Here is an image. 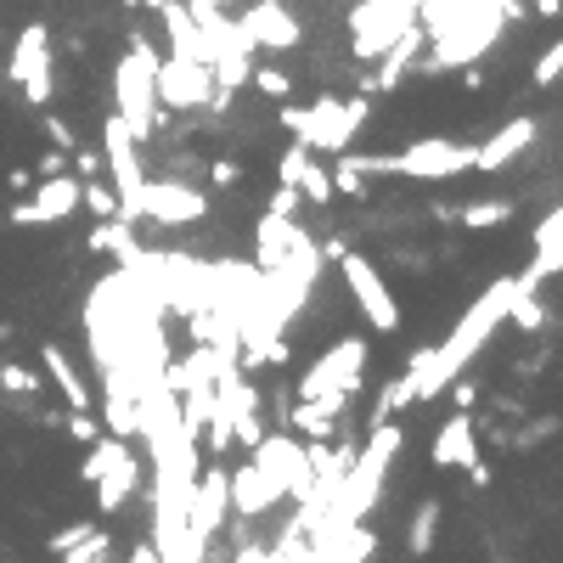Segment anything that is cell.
Instances as JSON below:
<instances>
[{
  "label": "cell",
  "instance_id": "cell-13",
  "mask_svg": "<svg viewBox=\"0 0 563 563\" xmlns=\"http://www.w3.org/2000/svg\"><path fill=\"white\" fill-rule=\"evenodd\" d=\"M158 12H163V28H170V46H175L181 62H209L215 57V40L192 23L186 0H158Z\"/></svg>",
  "mask_w": 563,
  "mask_h": 563
},
{
  "label": "cell",
  "instance_id": "cell-16",
  "mask_svg": "<svg viewBox=\"0 0 563 563\" xmlns=\"http://www.w3.org/2000/svg\"><path fill=\"white\" fill-rule=\"evenodd\" d=\"M35 215H40V225H57V220H69V215H79V175H46V181H35Z\"/></svg>",
  "mask_w": 563,
  "mask_h": 563
},
{
  "label": "cell",
  "instance_id": "cell-30",
  "mask_svg": "<svg viewBox=\"0 0 563 563\" xmlns=\"http://www.w3.org/2000/svg\"><path fill=\"white\" fill-rule=\"evenodd\" d=\"M293 423L310 435V445H321V440H333V423H339V417H327V412H316V406L305 401V406H293Z\"/></svg>",
  "mask_w": 563,
  "mask_h": 563
},
{
  "label": "cell",
  "instance_id": "cell-20",
  "mask_svg": "<svg viewBox=\"0 0 563 563\" xmlns=\"http://www.w3.org/2000/svg\"><path fill=\"white\" fill-rule=\"evenodd\" d=\"M423 40H428V28H423V23L412 17V23L401 28V35H394V40L383 46V57H378V62H383V69H378V85H383V90H389L394 79L406 74V62L417 57V46H423Z\"/></svg>",
  "mask_w": 563,
  "mask_h": 563
},
{
  "label": "cell",
  "instance_id": "cell-21",
  "mask_svg": "<svg viewBox=\"0 0 563 563\" xmlns=\"http://www.w3.org/2000/svg\"><path fill=\"white\" fill-rule=\"evenodd\" d=\"M46 372H51V383L62 389V401H69V412H90V389H85L79 367H74V360L62 355L57 344H46Z\"/></svg>",
  "mask_w": 563,
  "mask_h": 563
},
{
  "label": "cell",
  "instance_id": "cell-18",
  "mask_svg": "<svg viewBox=\"0 0 563 563\" xmlns=\"http://www.w3.org/2000/svg\"><path fill=\"white\" fill-rule=\"evenodd\" d=\"M299 243V225H293V215H265L259 220V237H254V265L259 271H277V265L287 259V248Z\"/></svg>",
  "mask_w": 563,
  "mask_h": 563
},
{
  "label": "cell",
  "instance_id": "cell-8",
  "mask_svg": "<svg viewBox=\"0 0 563 563\" xmlns=\"http://www.w3.org/2000/svg\"><path fill=\"white\" fill-rule=\"evenodd\" d=\"M152 90H158V108H209L215 102V74H209V62H158V74H152Z\"/></svg>",
  "mask_w": 563,
  "mask_h": 563
},
{
  "label": "cell",
  "instance_id": "cell-15",
  "mask_svg": "<svg viewBox=\"0 0 563 563\" xmlns=\"http://www.w3.org/2000/svg\"><path fill=\"white\" fill-rule=\"evenodd\" d=\"M271 502H277V490L265 485V474L254 468V462H237V468L225 474V507H237L243 518H259Z\"/></svg>",
  "mask_w": 563,
  "mask_h": 563
},
{
  "label": "cell",
  "instance_id": "cell-3",
  "mask_svg": "<svg viewBox=\"0 0 563 563\" xmlns=\"http://www.w3.org/2000/svg\"><path fill=\"white\" fill-rule=\"evenodd\" d=\"M282 124L293 130V142L305 152H350L355 130L367 124V96L339 102V96H316V108H282Z\"/></svg>",
  "mask_w": 563,
  "mask_h": 563
},
{
  "label": "cell",
  "instance_id": "cell-5",
  "mask_svg": "<svg viewBox=\"0 0 563 563\" xmlns=\"http://www.w3.org/2000/svg\"><path fill=\"white\" fill-rule=\"evenodd\" d=\"M468 170H474V147L451 142V136H423L406 152L389 158V175H406V181H451V175H468Z\"/></svg>",
  "mask_w": 563,
  "mask_h": 563
},
{
  "label": "cell",
  "instance_id": "cell-12",
  "mask_svg": "<svg viewBox=\"0 0 563 563\" xmlns=\"http://www.w3.org/2000/svg\"><path fill=\"white\" fill-rule=\"evenodd\" d=\"M237 23H243V35H248L254 51H293L299 46V17H293L282 0H254Z\"/></svg>",
  "mask_w": 563,
  "mask_h": 563
},
{
  "label": "cell",
  "instance_id": "cell-25",
  "mask_svg": "<svg viewBox=\"0 0 563 563\" xmlns=\"http://www.w3.org/2000/svg\"><path fill=\"white\" fill-rule=\"evenodd\" d=\"M293 186H299V197H310L316 209H327V204L339 197V192H333V175H327L316 158H305V170H299V181H293Z\"/></svg>",
  "mask_w": 563,
  "mask_h": 563
},
{
  "label": "cell",
  "instance_id": "cell-31",
  "mask_svg": "<svg viewBox=\"0 0 563 563\" xmlns=\"http://www.w3.org/2000/svg\"><path fill=\"white\" fill-rule=\"evenodd\" d=\"M102 558H108V529H90L79 547L62 552V563H102Z\"/></svg>",
  "mask_w": 563,
  "mask_h": 563
},
{
  "label": "cell",
  "instance_id": "cell-22",
  "mask_svg": "<svg viewBox=\"0 0 563 563\" xmlns=\"http://www.w3.org/2000/svg\"><path fill=\"white\" fill-rule=\"evenodd\" d=\"M536 271L547 282L563 271V209H547V220L536 225Z\"/></svg>",
  "mask_w": 563,
  "mask_h": 563
},
{
  "label": "cell",
  "instance_id": "cell-34",
  "mask_svg": "<svg viewBox=\"0 0 563 563\" xmlns=\"http://www.w3.org/2000/svg\"><path fill=\"white\" fill-rule=\"evenodd\" d=\"M46 136L57 142V152H74V147H79L74 124H69V119H57V113H46Z\"/></svg>",
  "mask_w": 563,
  "mask_h": 563
},
{
  "label": "cell",
  "instance_id": "cell-43",
  "mask_svg": "<svg viewBox=\"0 0 563 563\" xmlns=\"http://www.w3.org/2000/svg\"><path fill=\"white\" fill-rule=\"evenodd\" d=\"M12 225H40V215H35V204H17V209H12Z\"/></svg>",
  "mask_w": 563,
  "mask_h": 563
},
{
  "label": "cell",
  "instance_id": "cell-17",
  "mask_svg": "<svg viewBox=\"0 0 563 563\" xmlns=\"http://www.w3.org/2000/svg\"><path fill=\"white\" fill-rule=\"evenodd\" d=\"M529 142H536V119H513V124H502L485 147H474V170H502V163H513Z\"/></svg>",
  "mask_w": 563,
  "mask_h": 563
},
{
  "label": "cell",
  "instance_id": "cell-29",
  "mask_svg": "<svg viewBox=\"0 0 563 563\" xmlns=\"http://www.w3.org/2000/svg\"><path fill=\"white\" fill-rule=\"evenodd\" d=\"M333 192H344V197H367V175H360L355 152H339V170H333Z\"/></svg>",
  "mask_w": 563,
  "mask_h": 563
},
{
  "label": "cell",
  "instance_id": "cell-24",
  "mask_svg": "<svg viewBox=\"0 0 563 563\" xmlns=\"http://www.w3.org/2000/svg\"><path fill=\"white\" fill-rule=\"evenodd\" d=\"M440 518H445V507L435 502V495H428V502L417 507V518H412V536H406V547L423 558L428 547H435V529H440Z\"/></svg>",
  "mask_w": 563,
  "mask_h": 563
},
{
  "label": "cell",
  "instance_id": "cell-35",
  "mask_svg": "<svg viewBox=\"0 0 563 563\" xmlns=\"http://www.w3.org/2000/svg\"><path fill=\"white\" fill-rule=\"evenodd\" d=\"M209 181H215L220 192L243 186V163H231V158H215V163H209Z\"/></svg>",
  "mask_w": 563,
  "mask_h": 563
},
{
  "label": "cell",
  "instance_id": "cell-23",
  "mask_svg": "<svg viewBox=\"0 0 563 563\" xmlns=\"http://www.w3.org/2000/svg\"><path fill=\"white\" fill-rule=\"evenodd\" d=\"M124 451H130V440H119V435H96V440H90V456L79 462V479H85V485H96V479H102Z\"/></svg>",
  "mask_w": 563,
  "mask_h": 563
},
{
  "label": "cell",
  "instance_id": "cell-10",
  "mask_svg": "<svg viewBox=\"0 0 563 563\" xmlns=\"http://www.w3.org/2000/svg\"><path fill=\"white\" fill-rule=\"evenodd\" d=\"M209 215V197L186 181H142V220L152 225H197Z\"/></svg>",
  "mask_w": 563,
  "mask_h": 563
},
{
  "label": "cell",
  "instance_id": "cell-44",
  "mask_svg": "<svg viewBox=\"0 0 563 563\" xmlns=\"http://www.w3.org/2000/svg\"><path fill=\"white\" fill-rule=\"evenodd\" d=\"M7 186H12V192H28V186H35V170H12Z\"/></svg>",
  "mask_w": 563,
  "mask_h": 563
},
{
  "label": "cell",
  "instance_id": "cell-6",
  "mask_svg": "<svg viewBox=\"0 0 563 563\" xmlns=\"http://www.w3.org/2000/svg\"><path fill=\"white\" fill-rule=\"evenodd\" d=\"M248 462L265 474V485H271L277 495L305 502V490H310V462H305V445L293 440V435H259Z\"/></svg>",
  "mask_w": 563,
  "mask_h": 563
},
{
  "label": "cell",
  "instance_id": "cell-27",
  "mask_svg": "<svg viewBox=\"0 0 563 563\" xmlns=\"http://www.w3.org/2000/svg\"><path fill=\"white\" fill-rule=\"evenodd\" d=\"M79 209H90L96 220H119V197H113V186H102V181H79Z\"/></svg>",
  "mask_w": 563,
  "mask_h": 563
},
{
  "label": "cell",
  "instance_id": "cell-36",
  "mask_svg": "<svg viewBox=\"0 0 563 563\" xmlns=\"http://www.w3.org/2000/svg\"><path fill=\"white\" fill-rule=\"evenodd\" d=\"M90 529H96V524H90V518H85V524H69V529H57V536H51V541H46V547H51V552H57V558H62V552H69V547H79V541H85V536H90Z\"/></svg>",
  "mask_w": 563,
  "mask_h": 563
},
{
  "label": "cell",
  "instance_id": "cell-41",
  "mask_svg": "<svg viewBox=\"0 0 563 563\" xmlns=\"http://www.w3.org/2000/svg\"><path fill=\"white\" fill-rule=\"evenodd\" d=\"M124 563H163V552L152 547V541H136V547H130V558Z\"/></svg>",
  "mask_w": 563,
  "mask_h": 563
},
{
  "label": "cell",
  "instance_id": "cell-28",
  "mask_svg": "<svg viewBox=\"0 0 563 563\" xmlns=\"http://www.w3.org/2000/svg\"><path fill=\"white\" fill-rule=\"evenodd\" d=\"M401 406H412V372L394 378V383H383L378 406H372V428H378V423H394V412H401Z\"/></svg>",
  "mask_w": 563,
  "mask_h": 563
},
{
  "label": "cell",
  "instance_id": "cell-33",
  "mask_svg": "<svg viewBox=\"0 0 563 563\" xmlns=\"http://www.w3.org/2000/svg\"><path fill=\"white\" fill-rule=\"evenodd\" d=\"M0 389H12V394H23V401H28V394L40 389V378L28 372V367H17V360H7V367H0Z\"/></svg>",
  "mask_w": 563,
  "mask_h": 563
},
{
  "label": "cell",
  "instance_id": "cell-32",
  "mask_svg": "<svg viewBox=\"0 0 563 563\" xmlns=\"http://www.w3.org/2000/svg\"><path fill=\"white\" fill-rule=\"evenodd\" d=\"M248 85H254L259 96H271V102H282V96L293 90V79H287L282 69H254V74H248Z\"/></svg>",
  "mask_w": 563,
  "mask_h": 563
},
{
  "label": "cell",
  "instance_id": "cell-46",
  "mask_svg": "<svg viewBox=\"0 0 563 563\" xmlns=\"http://www.w3.org/2000/svg\"><path fill=\"white\" fill-rule=\"evenodd\" d=\"M102 563H108V558H102Z\"/></svg>",
  "mask_w": 563,
  "mask_h": 563
},
{
  "label": "cell",
  "instance_id": "cell-39",
  "mask_svg": "<svg viewBox=\"0 0 563 563\" xmlns=\"http://www.w3.org/2000/svg\"><path fill=\"white\" fill-rule=\"evenodd\" d=\"M69 158H74V175H79V181H90V175H102V152H96V147H74Z\"/></svg>",
  "mask_w": 563,
  "mask_h": 563
},
{
  "label": "cell",
  "instance_id": "cell-1",
  "mask_svg": "<svg viewBox=\"0 0 563 563\" xmlns=\"http://www.w3.org/2000/svg\"><path fill=\"white\" fill-rule=\"evenodd\" d=\"M507 305H513V277H495L468 305V316L451 327V339L440 350H417L412 367H406L412 372V401H435L440 389H451V378L468 372V360L485 350V339L507 321Z\"/></svg>",
  "mask_w": 563,
  "mask_h": 563
},
{
  "label": "cell",
  "instance_id": "cell-38",
  "mask_svg": "<svg viewBox=\"0 0 563 563\" xmlns=\"http://www.w3.org/2000/svg\"><path fill=\"white\" fill-rule=\"evenodd\" d=\"M305 158H310V152H305L299 142H293V147L282 152V163H277V175H282V186H293V181H299V170H305Z\"/></svg>",
  "mask_w": 563,
  "mask_h": 563
},
{
  "label": "cell",
  "instance_id": "cell-45",
  "mask_svg": "<svg viewBox=\"0 0 563 563\" xmlns=\"http://www.w3.org/2000/svg\"><path fill=\"white\" fill-rule=\"evenodd\" d=\"M130 7H158V0H130Z\"/></svg>",
  "mask_w": 563,
  "mask_h": 563
},
{
  "label": "cell",
  "instance_id": "cell-40",
  "mask_svg": "<svg viewBox=\"0 0 563 563\" xmlns=\"http://www.w3.org/2000/svg\"><path fill=\"white\" fill-rule=\"evenodd\" d=\"M69 435H74V440H85V445H90V440H96V435H102V423H96V412H74V417H69Z\"/></svg>",
  "mask_w": 563,
  "mask_h": 563
},
{
  "label": "cell",
  "instance_id": "cell-37",
  "mask_svg": "<svg viewBox=\"0 0 563 563\" xmlns=\"http://www.w3.org/2000/svg\"><path fill=\"white\" fill-rule=\"evenodd\" d=\"M563 74V46H547L541 57H536V85H552Z\"/></svg>",
  "mask_w": 563,
  "mask_h": 563
},
{
  "label": "cell",
  "instance_id": "cell-11",
  "mask_svg": "<svg viewBox=\"0 0 563 563\" xmlns=\"http://www.w3.org/2000/svg\"><path fill=\"white\" fill-rule=\"evenodd\" d=\"M7 74L23 85V96L35 108L51 102V35H46V23H28L23 35H17V51H12V69Z\"/></svg>",
  "mask_w": 563,
  "mask_h": 563
},
{
  "label": "cell",
  "instance_id": "cell-42",
  "mask_svg": "<svg viewBox=\"0 0 563 563\" xmlns=\"http://www.w3.org/2000/svg\"><path fill=\"white\" fill-rule=\"evenodd\" d=\"M271 209H277V215H293V209H299V186H282Z\"/></svg>",
  "mask_w": 563,
  "mask_h": 563
},
{
  "label": "cell",
  "instance_id": "cell-26",
  "mask_svg": "<svg viewBox=\"0 0 563 563\" xmlns=\"http://www.w3.org/2000/svg\"><path fill=\"white\" fill-rule=\"evenodd\" d=\"M507 215H513L507 197H485V204L462 209V225H468V231H495V225H507Z\"/></svg>",
  "mask_w": 563,
  "mask_h": 563
},
{
  "label": "cell",
  "instance_id": "cell-19",
  "mask_svg": "<svg viewBox=\"0 0 563 563\" xmlns=\"http://www.w3.org/2000/svg\"><path fill=\"white\" fill-rule=\"evenodd\" d=\"M136 485H142V462L124 451V456L113 462V468H108L102 479H96V507H102V513H119V507L130 502V490H136Z\"/></svg>",
  "mask_w": 563,
  "mask_h": 563
},
{
  "label": "cell",
  "instance_id": "cell-2",
  "mask_svg": "<svg viewBox=\"0 0 563 563\" xmlns=\"http://www.w3.org/2000/svg\"><path fill=\"white\" fill-rule=\"evenodd\" d=\"M152 74H158V57H152V40L147 35H130V57L119 62L113 74V113L124 119V130L136 136V147L147 136H158V90H152Z\"/></svg>",
  "mask_w": 563,
  "mask_h": 563
},
{
  "label": "cell",
  "instance_id": "cell-14",
  "mask_svg": "<svg viewBox=\"0 0 563 563\" xmlns=\"http://www.w3.org/2000/svg\"><path fill=\"white\" fill-rule=\"evenodd\" d=\"M435 468H468V462L479 456V445H474V417H468V406H456L451 412V423L435 435Z\"/></svg>",
  "mask_w": 563,
  "mask_h": 563
},
{
  "label": "cell",
  "instance_id": "cell-4",
  "mask_svg": "<svg viewBox=\"0 0 563 563\" xmlns=\"http://www.w3.org/2000/svg\"><path fill=\"white\" fill-rule=\"evenodd\" d=\"M102 170L113 175V197H119V220H142V158H136V136L124 130L119 113H108L102 124Z\"/></svg>",
  "mask_w": 563,
  "mask_h": 563
},
{
  "label": "cell",
  "instance_id": "cell-9",
  "mask_svg": "<svg viewBox=\"0 0 563 563\" xmlns=\"http://www.w3.org/2000/svg\"><path fill=\"white\" fill-rule=\"evenodd\" d=\"M360 372H367V344H360V339H339V344L327 350L316 367L299 378V401H316L321 389H344V394H355V389H360Z\"/></svg>",
  "mask_w": 563,
  "mask_h": 563
},
{
  "label": "cell",
  "instance_id": "cell-7",
  "mask_svg": "<svg viewBox=\"0 0 563 563\" xmlns=\"http://www.w3.org/2000/svg\"><path fill=\"white\" fill-rule=\"evenodd\" d=\"M339 271H344V287H350V299L360 305V316H367L378 333H394V327H401V310H394V293L383 287L378 265L367 254H339Z\"/></svg>",
  "mask_w": 563,
  "mask_h": 563
}]
</instances>
